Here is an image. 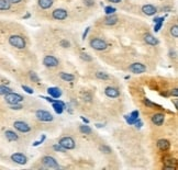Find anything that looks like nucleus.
Instances as JSON below:
<instances>
[{"label":"nucleus","mask_w":178,"mask_h":170,"mask_svg":"<svg viewBox=\"0 0 178 170\" xmlns=\"http://www.w3.org/2000/svg\"><path fill=\"white\" fill-rule=\"evenodd\" d=\"M9 44H10L11 46H13V47H16V48H19V49L24 48L25 45H27L25 40L20 35H11L10 37H9Z\"/></svg>","instance_id":"f257e3e1"},{"label":"nucleus","mask_w":178,"mask_h":170,"mask_svg":"<svg viewBox=\"0 0 178 170\" xmlns=\"http://www.w3.org/2000/svg\"><path fill=\"white\" fill-rule=\"evenodd\" d=\"M89 44H90V46L93 47V49H96V51H104V49H107V47H108L107 42L100 37L93 38Z\"/></svg>","instance_id":"f03ea898"},{"label":"nucleus","mask_w":178,"mask_h":170,"mask_svg":"<svg viewBox=\"0 0 178 170\" xmlns=\"http://www.w3.org/2000/svg\"><path fill=\"white\" fill-rule=\"evenodd\" d=\"M5 100L8 104L12 105V104H18V103H20V102L23 101V97H22L21 94H19V93L10 92L5 96Z\"/></svg>","instance_id":"7ed1b4c3"},{"label":"nucleus","mask_w":178,"mask_h":170,"mask_svg":"<svg viewBox=\"0 0 178 170\" xmlns=\"http://www.w3.org/2000/svg\"><path fill=\"white\" fill-rule=\"evenodd\" d=\"M58 144H60L62 147H64L66 149V151H71V149H74L75 146H76V143H75V140L71 138V137L69 136H65V137H62L60 140V142H58Z\"/></svg>","instance_id":"20e7f679"},{"label":"nucleus","mask_w":178,"mask_h":170,"mask_svg":"<svg viewBox=\"0 0 178 170\" xmlns=\"http://www.w3.org/2000/svg\"><path fill=\"white\" fill-rule=\"evenodd\" d=\"M42 162L45 167L51 168V169H58L60 168V165L56 161V159L52 156H44L42 158Z\"/></svg>","instance_id":"39448f33"},{"label":"nucleus","mask_w":178,"mask_h":170,"mask_svg":"<svg viewBox=\"0 0 178 170\" xmlns=\"http://www.w3.org/2000/svg\"><path fill=\"white\" fill-rule=\"evenodd\" d=\"M35 115L38 120L42 121V122H51L53 121V115L49 112V111H45V110H38L35 112Z\"/></svg>","instance_id":"423d86ee"},{"label":"nucleus","mask_w":178,"mask_h":170,"mask_svg":"<svg viewBox=\"0 0 178 170\" xmlns=\"http://www.w3.org/2000/svg\"><path fill=\"white\" fill-rule=\"evenodd\" d=\"M52 16L54 20L62 21V20L67 19L68 12H67V10H65V9H63V8H58V9H55V10L52 12Z\"/></svg>","instance_id":"0eeeda50"},{"label":"nucleus","mask_w":178,"mask_h":170,"mask_svg":"<svg viewBox=\"0 0 178 170\" xmlns=\"http://www.w3.org/2000/svg\"><path fill=\"white\" fill-rule=\"evenodd\" d=\"M58 64H60L58 59L55 56H52V55H46L43 58V65L46 66V67H49V68L56 67V66H58Z\"/></svg>","instance_id":"6e6552de"},{"label":"nucleus","mask_w":178,"mask_h":170,"mask_svg":"<svg viewBox=\"0 0 178 170\" xmlns=\"http://www.w3.org/2000/svg\"><path fill=\"white\" fill-rule=\"evenodd\" d=\"M13 126L16 131L21 132V133H27L31 131V126L23 121H16L13 123Z\"/></svg>","instance_id":"1a4fd4ad"},{"label":"nucleus","mask_w":178,"mask_h":170,"mask_svg":"<svg viewBox=\"0 0 178 170\" xmlns=\"http://www.w3.org/2000/svg\"><path fill=\"white\" fill-rule=\"evenodd\" d=\"M129 70L133 74H143L146 71V67L141 63H134L129 66Z\"/></svg>","instance_id":"9d476101"},{"label":"nucleus","mask_w":178,"mask_h":170,"mask_svg":"<svg viewBox=\"0 0 178 170\" xmlns=\"http://www.w3.org/2000/svg\"><path fill=\"white\" fill-rule=\"evenodd\" d=\"M11 160L14 161L16 164H19V165H25L27 162V158L25 155L21 153H14L11 155Z\"/></svg>","instance_id":"9b49d317"},{"label":"nucleus","mask_w":178,"mask_h":170,"mask_svg":"<svg viewBox=\"0 0 178 170\" xmlns=\"http://www.w3.org/2000/svg\"><path fill=\"white\" fill-rule=\"evenodd\" d=\"M142 12L148 16H155L157 12V9H156V7L153 5H144L142 7Z\"/></svg>","instance_id":"f8f14e48"},{"label":"nucleus","mask_w":178,"mask_h":170,"mask_svg":"<svg viewBox=\"0 0 178 170\" xmlns=\"http://www.w3.org/2000/svg\"><path fill=\"white\" fill-rule=\"evenodd\" d=\"M104 93L109 98H118L120 96V91L114 87H107L104 89Z\"/></svg>","instance_id":"ddd939ff"},{"label":"nucleus","mask_w":178,"mask_h":170,"mask_svg":"<svg viewBox=\"0 0 178 170\" xmlns=\"http://www.w3.org/2000/svg\"><path fill=\"white\" fill-rule=\"evenodd\" d=\"M53 109L57 114H62L64 109H66V104L60 100H56L55 102H53Z\"/></svg>","instance_id":"4468645a"},{"label":"nucleus","mask_w":178,"mask_h":170,"mask_svg":"<svg viewBox=\"0 0 178 170\" xmlns=\"http://www.w3.org/2000/svg\"><path fill=\"white\" fill-rule=\"evenodd\" d=\"M164 114H162V113H156V114H154L153 116H152V122H153L155 125L157 126H161L163 123H164Z\"/></svg>","instance_id":"2eb2a0df"},{"label":"nucleus","mask_w":178,"mask_h":170,"mask_svg":"<svg viewBox=\"0 0 178 170\" xmlns=\"http://www.w3.org/2000/svg\"><path fill=\"white\" fill-rule=\"evenodd\" d=\"M144 42L146 44H148V45H152V46H155V45L158 44V40L154 35H152V34H146L144 36Z\"/></svg>","instance_id":"dca6fc26"},{"label":"nucleus","mask_w":178,"mask_h":170,"mask_svg":"<svg viewBox=\"0 0 178 170\" xmlns=\"http://www.w3.org/2000/svg\"><path fill=\"white\" fill-rule=\"evenodd\" d=\"M47 92H49V94L52 98H54V99H57V98H60V96H62V91L58 89V88H56V87H51V88H49L47 89Z\"/></svg>","instance_id":"f3484780"},{"label":"nucleus","mask_w":178,"mask_h":170,"mask_svg":"<svg viewBox=\"0 0 178 170\" xmlns=\"http://www.w3.org/2000/svg\"><path fill=\"white\" fill-rule=\"evenodd\" d=\"M157 147H158L161 151H168V149H169L170 143L168 142L167 140H159L158 142H157Z\"/></svg>","instance_id":"a211bd4d"},{"label":"nucleus","mask_w":178,"mask_h":170,"mask_svg":"<svg viewBox=\"0 0 178 170\" xmlns=\"http://www.w3.org/2000/svg\"><path fill=\"white\" fill-rule=\"evenodd\" d=\"M118 16H114V14H109V16L104 20V23L106 25H114L117 22H118Z\"/></svg>","instance_id":"6ab92c4d"},{"label":"nucleus","mask_w":178,"mask_h":170,"mask_svg":"<svg viewBox=\"0 0 178 170\" xmlns=\"http://www.w3.org/2000/svg\"><path fill=\"white\" fill-rule=\"evenodd\" d=\"M38 3L40 8L43 9V10H46L53 5V0H38Z\"/></svg>","instance_id":"aec40b11"},{"label":"nucleus","mask_w":178,"mask_h":170,"mask_svg":"<svg viewBox=\"0 0 178 170\" xmlns=\"http://www.w3.org/2000/svg\"><path fill=\"white\" fill-rule=\"evenodd\" d=\"M5 137H7V140H8L9 142H14V140H18V138H19L18 134H16V133H14L13 131H10V129L5 131Z\"/></svg>","instance_id":"412c9836"},{"label":"nucleus","mask_w":178,"mask_h":170,"mask_svg":"<svg viewBox=\"0 0 178 170\" xmlns=\"http://www.w3.org/2000/svg\"><path fill=\"white\" fill-rule=\"evenodd\" d=\"M154 23H155V25H154V31H155V32H158V31L161 30V27H162L163 23H164V16H162V18H155V19H154Z\"/></svg>","instance_id":"4be33fe9"},{"label":"nucleus","mask_w":178,"mask_h":170,"mask_svg":"<svg viewBox=\"0 0 178 170\" xmlns=\"http://www.w3.org/2000/svg\"><path fill=\"white\" fill-rule=\"evenodd\" d=\"M60 77L64 80V81H67V82L73 81V80L75 79V76H74V75L67 74V73H60Z\"/></svg>","instance_id":"5701e85b"},{"label":"nucleus","mask_w":178,"mask_h":170,"mask_svg":"<svg viewBox=\"0 0 178 170\" xmlns=\"http://www.w3.org/2000/svg\"><path fill=\"white\" fill-rule=\"evenodd\" d=\"M11 8V3L9 2L8 0H0V10L5 11L9 10Z\"/></svg>","instance_id":"b1692460"},{"label":"nucleus","mask_w":178,"mask_h":170,"mask_svg":"<svg viewBox=\"0 0 178 170\" xmlns=\"http://www.w3.org/2000/svg\"><path fill=\"white\" fill-rule=\"evenodd\" d=\"M79 131H80V133H82V134H85V135H89V134L93 133L91 129L88 125H80L79 126Z\"/></svg>","instance_id":"393cba45"},{"label":"nucleus","mask_w":178,"mask_h":170,"mask_svg":"<svg viewBox=\"0 0 178 170\" xmlns=\"http://www.w3.org/2000/svg\"><path fill=\"white\" fill-rule=\"evenodd\" d=\"M10 92H12L10 88H8L7 86L0 85V96H5V94H8Z\"/></svg>","instance_id":"a878e982"},{"label":"nucleus","mask_w":178,"mask_h":170,"mask_svg":"<svg viewBox=\"0 0 178 170\" xmlns=\"http://www.w3.org/2000/svg\"><path fill=\"white\" fill-rule=\"evenodd\" d=\"M96 77L98 78V79H101V80L109 79V75L104 73V71H98V73H96Z\"/></svg>","instance_id":"bb28decb"},{"label":"nucleus","mask_w":178,"mask_h":170,"mask_svg":"<svg viewBox=\"0 0 178 170\" xmlns=\"http://www.w3.org/2000/svg\"><path fill=\"white\" fill-rule=\"evenodd\" d=\"M170 34H172V36L173 37H178V27L176 24H174L173 27H170V30H169Z\"/></svg>","instance_id":"cd10ccee"},{"label":"nucleus","mask_w":178,"mask_h":170,"mask_svg":"<svg viewBox=\"0 0 178 170\" xmlns=\"http://www.w3.org/2000/svg\"><path fill=\"white\" fill-rule=\"evenodd\" d=\"M99 149H100V151H102V153H104V154H111L112 153V149H111V148H110L109 146H107V145L100 146Z\"/></svg>","instance_id":"c85d7f7f"},{"label":"nucleus","mask_w":178,"mask_h":170,"mask_svg":"<svg viewBox=\"0 0 178 170\" xmlns=\"http://www.w3.org/2000/svg\"><path fill=\"white\" fill-rule=\"evenodd\" d=\"M144 104H145L146 107H148V108H155V107L159 108L158 104L153 103V102H152L151 100H148V99H144Z\"/></svg>","instance_id":"c756f323"},{"label":"nucleus","mask_w":178,"mask_h":170,"mask_svg":"<svg viewBox=\"0 0 178 170\" xmlns=\"http://www.w3.org/2000/svg\"><path fill=\"white\" fill-rule=\"evenodd\" d=\"M124 118H125V121L126 122H128V123L129 124H131V125H133V124L135 123V122H136L137 121V119H134V118H132L131 115H125V116H124Z\"/></svg>","instance_id":"7c9ffc66"},{"label":"nucleus","mask_w":178,"mask_h":170,"mask_svg":"<svg viewBox=\"0 0 178 170\" xmlns=\"http://www.w3.org/2000/svg\"><path fill=\"white\" fill-rule=\"evenodd\" d=\"M104 12H106V14H113L115 12V8H113V7H111V5H108V7H106L104 8Z\"/></svg>","instance_id":"2f4dec72"},{"label":"nucleus","mask_w":178,"mask_h":170,"mask_svg":"<svg viewBox=\"0 0 178 170\" xmlns=\"http://www.w3.org/2000/svg\"><path fill=\"white\" fill-rule=\"evenodd\" d=\"M53 149H54L55 151H60V153H65L66 151L65 148L62 147L60 144H55V145H53Z\"/></svg>","instance_id":"473e14b6"},{"label":"nucleus","mask_w":178,"mask_h":170,"mask_svg":"<svg viewBox=\"0 0 178 170\" xmlns=\"http://www.w3.org/2000/svg\"><path fill=\"white\" fill-rule=\"evenodd\" d=\"M30 79L32 80L33 82H38L40 81V78H38V75H36L34 71H31L30 73Z\"/></svg>","instance_id":"72a5a7b5"},{"label":"nucleus","mask_w":178,"mask_h":170,"mask_svg":"<svg viewBox=\"0 0 178 170\" xmlns=\"http://www.w3.org/2000/svg\"><path fill=\"white\" fill-rule=\"evenodd\" d=\"M80 58H82V60H85V62H91V60H93V58H91L88 54H85V53H82V54H80Z\"/></svg>","instance_id":"f704fd0d"},{"label":"nucleus","mask_w":178,"mask_h":170,"mask_svg":"<svg viewBox=\"0 0 178 170\" xmlns=\"http://www.w3.org/2000/svg\"><path fill=\"white\" fill-rule=\"evenodd\" d=\"M60 45L62 47H64V48H67V47L71 46V43H69L67 40H62V41L60 42Z\"/></svg>","instance_id":"c9c22d12"},{"label":"nucleus","mask_w":178,"mask_h":170,"mask_svg":"<svg viewBox=\"0 0 178 170\" xmlns=\"http://www.w3.org/2000/svg\"><path fill=\"white\" fill-rule=\"evenodd\" d=\"M22 89L25 91L27 93H29V94H32L34 91H33V89L32 88H30V87H27V86H22Z\"/></svg>","instance_id":"e433bc0d"},{"label":"nucleus","mask_w":178,"mask_h":170,"mask_svg":"<svg viewBox=\"0 0 178 170\" xmlns=\"http://www.w3.org/2000/svg\"><path fill=\"white\" fill-rule=\"evenodd\" d=\"M84 3H85L86 7H93L95 0H84Z\"/></svg>","instance_id":"4c0bfd02"},{"label":"nucleus","mask_w":178,"mask_h":170,"mask_svg":"<svg viewBox=\"0 0 178 170\" xmlns=\"http://www.w3.org/2000/svg\"><path fill=\"white\" fill-rule=\"evenodd\" d=\"M45 137H46L45 135H42V138H41V140H36V142L33 143V146H35V147H36V146H38L40 144H42V143L44 142V140H45Z\"/></svg>","instance_id":"58836bf2"},{"label":"nucleus","mask_w":178,"mask_h":170,"mask_svg":"<svg viewBox=\"0 0 178 170\" xmlns=\"http://www.w3.org/2000/svg\"><path fill=\"white\" fill-rule=\"evenodd\" d=\"M10 109L12 110H21L22 109V105L21 104H12V105H10Z\"/></svg>","instance_id":"ea45409f"},{"label":"nucleus","mask_w":178,"mask_h":170,"mask_svg":"<svg viewBox=\"0 0 178 170\" xmlns=\"http://www.w3.org/2000/svg\"><path fill=\"white\" fill-rule=\"evenodd\" d=\"M132 116V118H134V119H137L139 118V115H140V112H139V111H137V110H135V111H133V112L131 113V114H130Z\"/></svg>","instance_id":"a19ab883"},{"label":"nucleus","mask_w":178,"mask_h":170,"mask_svg":"<svg viewBox=\"0 0 178 170\" xmlns=\"http://www.w3.org/2000/svg\"><path fill=\"white\" fill-rule=\"evenodd\" d=\"M84 99H87L86 101L90 102L91 101V96L89 94V93H85V94H84Z\"/></svg>","instance_id":"79ce46f5"},{"label":"nucleus","mask_w":178,"mask_h":170,"mask_svg":"<svg viewBox=\"0 0 178 170\" xmlns=\"http://www.w3.org/2000/svg\"><path fill=\"white\" fill-rule=\"evenodd\" d=\"M89 30H90V27H87L85 30V32H84V34H82V40H85L86 37H87V34H88V32H89Z\"/></svg>","instance_id":"37998d69"},{"label":"nucleus","mask_w":178,"mask_h":170,"mask_svg":"<svg viewBox=\"0 0 178 170\" xmlns=\"http://www.w3.org/2000/svg\"><path fill=\"white\" fill-rule=\"evenodd\" d=\"M170 94H172V96H174V97H177L178 96V90H177V89H173V90H172V92H170Z\"/></svg>","instance_id":"c03bdc74"},{"label":"nucleus","mask_w":178,"mask_h":170,"mask_svg":"<svg viewBox=\"0 0 178 170\" xmlns=\"http://www.w3.org/2000/svg\"><path fill=\"white\" fill-rule=\"evenodd\" d=\"M8 1L10 3H19V2H21L22 0H8Z\"/></svg>","instance_id":"a18cd8bd"},{"label":"nucleus","mask_w":178,"mask_h":170,"mask_svg":"<svg viewBox=\"0 0 178 170\" xmlns=\"http://www.w3.org/2000/svg\"><path fill=\"white\" fill-rule=\"evenodd\" d=\"M109 2H113V3H119V2H121L122 0H108Z\"/></svg>","instance_id":"49530a36"},{"label":"nucleus","mask_w":178,"mask_h":170,"mask_svg":"<svg viewBox=\"0 0 178 170\" xmlns=\"http://www.w3.org/2000/svg\"><path fill=\"white\" fill-rule=\"evenodd\" d=\"M82 120L84 121V122H85V123H87V124L89 123V121H88L87 119H85V118H84V116H82Z\"/></svg>","instance_id":"de8ad7c7"},{"label":"nucleus","mask_w":178,"mask_h":170,"mask_svg":"<svg viewBox=\"0 0 178 170\" xmlns=\"http://www.w3.org/2000/svg\"><path fill=\"white\" fill-rule=\"evenodd\" d=\"M96 126L97 127H102L104 125H102V124H96Z\"/></svg>","instance_id":"09e8293b"}]
</instances>
